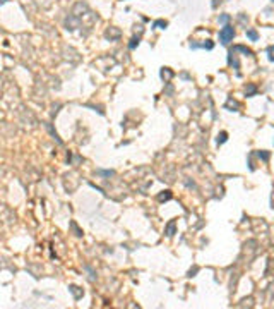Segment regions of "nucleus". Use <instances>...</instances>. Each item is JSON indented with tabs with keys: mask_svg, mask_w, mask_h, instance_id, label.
I'll return each mask as SVG.
<instances>
[{
	"mask_svg": "<svg viewBox=\"0 0 274 309\" xmlns=\"http://www.w3.org/2000/svg\"><path fill=\"white\" fill-rule=\"evenodd\" d=\"M233 38H235V29H233L231 26H228V24H226L225 28L219 31V41H221V43H225V45H228V43L233 40Z\"/></svg>",
	"mask_w": 274,
	"mask_h": 309,
	"instance_id": "1",
	"label": "nucleus"
},
{
	"mask_svg": "<svg viewBox=\"0 0 274 309\" xmlns=\"http://www.w3.org/2000/svg\"><path fill=\"white\" fill-rule=\"evenodd\" d=\"M190 48H194V50H197V48H206V50H213L214 48V43L211 40H206V43H190Z\"/></svg>",
	"mask_w": 274,
	"mask_h": 309,
	"instance_id": "2",
	"label": "nucleus"
},
{
	"mask_svg": "<svg viewBox=\"0 0 274 309\" xmlns=\"http://www.w3.org/2000/svg\"><path fill=\"white\" fill-rule=\"evenodd\" d=\"M247 38H248V40H252V41H255L257 38H259V34H257V31H255V29H248V31H247Z\"/></svg>",
	"mask_w": 274,
	"mask_h": 309,
	"instance_id": "3",
	"label": "nucleus"
},
{
	"mask_svg": "<svg viewBox=\"0 0 274 309\" xmlns=\"http://www.w3.org/2000/svg\"><path fill=\"white\" fill-rule=\"evenodd\" d=\"M226 139H228V134H226V132H219V134H218V139H216V143H218V144H223Z\"/></svg>",
	"mask_w": 274,
	"mask_h": 309,
	"instance_id": "4",
	"label": "nucleus"
},
{
	"mask_svg": "<svg viewBox=\"0 0 274 309\" xmlns=\"http://www.w3.org/2000/svg\"><path fill=\"white\" fill-rule=\"evenodd\" d=\"M153 26H154V28H159V29H165V28L168 26V22H166V21H156Z\"/></svg>",
	"mask_w": 274,
	"mask_h": 309,
	"instance_id": "5",
	"label": "nucleus"
},
{
	"mask_svg": "<svg viewBox=\"0 0 274 309\" xmlns=\"http://www.w3.org/2000/svg\"><path fill=\"white\" fill-rule=\"evenodd\" d=\"M235 50H240V52H243L245 55H252V50H248L247 47H242V45H238V47H235Z\"/></svg>",
	"mask_w": 274,
	"mask_h": 309,
	"instance_id": "6",
	"label": "nucleus"
},
{
	"mask_svg": "<svg viewBox=\"0 0 274 309\" xmlns=\"http://www.w3.org/2000/svg\"><path fill=\"white\" fill-rule=\"evenodd\" d=\"M137 45H139V38H132V41L128 43V48H130V50H134Z\"/></svg>",
	"mask_w": 274,
	"mask_h": 309,
	"instance_id": "7",
	"label": "nucleus"
},
{
	"mask_svg": "<svg viewBox=\"0 0 274 309\" xmlns=\"http://www.w3.org/2000/svg\"><path fill=\"white\" fill-rule=\"evenodd\" d=\"M259 158H262L264 161H267V160H269V153H265V151H259Z\"/></svg>",
	"mask_w": 274,
	"mask_h": 309,
	"instance_id": "8",
	"label": "nucleus"
},
{
	"mask_svg": "<svg viewBox=\"0 0 274 309\" xmlns=\"http://www.w3.org/2000/svg\"><path fill=\"white\" fill-rule=\"evenodd\" d=\"M173 232H175V223L171 222V223L168 225V235H173Z\"/></svg>",
	"mask_w": 274,
	"mask_h": 309,
	"instance_id": "9",
	"label": "nucleus"
},
{
	"mask_svg": "<svg viewBox=\"0 0 274 309\" xmlns=\"http://www.w3.org/2000/svg\"><path fill=\"white\" fill-rule=\"evenodd\" d=\"M228 21H230V16H228V14H225V16H221V17H219V24H225V22H228Z\"/></svg>",
	"mask_w": 274,
	"mask_h": 309,
	"instance_id": "10",
	"label": "nucleus"
},
{
	"mask_svg": "<svg viewBox=\"0 0 274 309\" xmlns=\"http://www.w3.org/2000/svg\"><path fill=\"white\" fill-rule=\"evenodd\" d=\"M170 198H171V194H170V191H166V194H161V196H159V201H166V199H170Z\"/></svg>",
	"mask_w": 274,
	"mask_h": 309,
	"instance_id": "11",
	"label": "nucleus"
},
{
	"mask_svg": "<svg viewBox=\"0 0 274 309\" xmlns=\"http://www.w3.org/2000/svg\"><path fill=\"white\" fill-rule=\"evenodd\" d=\"M267 53H269V60H271V62H274V47H271V48L267 50Z\"/></svg>",
	"mask_w": 274,
	"mask_h": 309,
	"instance_id": "12",
	"label": "nucleus"
},
{
	"mask_svg": "<svg viewBox=\"0 0 274 309\" xmlns=\"http://www.w3.org/2000/svg\"><path fill=\"white\" fill-rule=\"evenodd\" d=\"M245 93H247V96H248V95H254L255 93V86H248V90H245Z\"/></svg>",
	"mask_w": 274,
	"mask_h": 309,
	"instance_id": "13",
	"label": "nucleus"
}]
</instances>
